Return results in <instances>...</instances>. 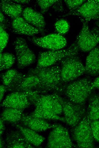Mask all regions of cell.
<instances>
[{"label":"cell","instance_id":"obj_5","mask_svg":"<svg viewBox=\"0 0 99 148\" xmlns=\"http://www.w3.org/2000/svg\"><path fill=\"white\" fill-rule=\"evenodd\" d=\"M60 61L61 76L64 83L73 81L85 72V67L77 55L67 56Z\"/></svg>","mask_w":99,"mask_h":148},{"label":"cell","instance_id":"obj_22","mask_svg":"<svg viewBox=\"0 0 99 148\" xmlns=\"http://www.w3.org/2000/svg\"><path fill=\"white\" fill-rule=\"evenodd\" d=\"M87 116L90 122L99 119V96L97 94L89 97Z\"/></svg>","mask_w":99,"mask_h":148},{"label":"cell","instance_id":"obj_13","mask_svg":"<svg viewBox=\"0 0 99 148\" xmlns=\"http://www.w3.org/2000/svg\"><path fill=\"white\" fill-rule=\"evenodd\" d=\"M30 104L27 96L23 92H13L6 97L1 106L5 108L24 110Z\"/></svg>","mask_w":99,"mask_h":148},{"label":"cell","instance_id":"obj_4","mask_svg":"<svg viewBox=\"0 0 99 148\" xmlns=\"http://www.w3.org/2000/svg\"><path fill=\"white\" fill-rule=\"evenodd\" d=\"M79 49L75 41L65 49L50 50L40 52L38 55L37 66L45 67L53 65L68 56L77 55Z\"/></svg>","mask_w":99,"mask_h":148},{"label":"cell","instance_id":"obj_37","mask_svg":"<svg viewBox=\"0 0 99 148\" xmlns=\"http://www.w3.org/2000/svg\"><path fill=\"white\" fill-rule=\"evenodd\" d=\"M0 148H3L4 147V142L2 138L1 137H0Z\"/></svg>","mask_w":99,"mask_h":148},{"label":"cell","instance_id":"obj_7","mask_svg":"<svg viewBox=\"0 0 99 148\" xmlns=\"http://www.w3.org/2000/svg\"><path fill=\"white\" fill-rule=\"evenodd\" d=\"M57 96L62 107L65 123L74 127L82 119L85 111L84 105L74 104L57 94Z\"/></svg>","mask_w":99,"mask_h":148},{"label":"cell","instance_id":"obj_30","mask_svg":"<svg viewBox=\"0 0 99 148\" xmlns=\"http://www.w3.org/2000/svg\"><path fill=\"white\" fill-rule=\"evenodd\" d=\"M90 126L94 139L99 142V120L90 122Z\"/></svg>","mask_w":99,"mask_h":148},{"label":"cell","instance_id":"obj_14","mask_svg":"<svg viewBox=\"0 0 99 148\" xmlns=\"http://www.w3.org/2000/svg\"><path fill=\"white\" fill-rule=\"evenodd\" d=\"M24 19L28 23L43 32L46 26L44 18L42 15L31 8H25L22 12Z\"/></svg>","mask_w":99,"mask_h":148},{"label":"cell","instance_id":"obj_6","mask_svg":"<svg viewBox=\"0 0 99 148\" xmlns=\"http://www.w3.org/2000/svg\"><path fill=\"white\" fill-rule=\"evenodd\" d=\"M90 122L86 115L74 127L72 130L73 138L79 147L91 148L94 147V139L91 130Z\"/></svg>","mask_w":99,"mask_h":148},{"label":"cell","instance_id":"obj_31","mask_svg":"<svg viewBox=\"0 0 99 148\" xmlns=\"http://www.w3.org/2000/svg\"><path fill=\"white\" fill-rule=\"evenodd\" d=\"M7 90V87L4 85H1L0 86V102L3 100V96L6 91Z\"/></svg>","mask_w":99,"mask_h":148},{"label":"cell","instance_id":"obj_9","mask_svg":"<svg viewBox=\"0 0 99 148\" xmlns=\"http://www.w3.org/2000/svg\"><path fill=\"white\" fill-rule=\"evenodd\" d=\"M13 45L16 57L17 66L19 69H23L34 63L36 57L32 51L29 48L24 38H16Z\"/></svg>","mask_w":99,"mask_h":148},{"label":"cell","instance_id":"obj_8","mask_svg":"<svg viewBox=\"0 0 99 148\" xmlns=\"http://www.w3.org/2000/svg\"><path fill=\"white\" fill-rule=\"evenodd\" d=\"M50 133L46 147L70 148L73 144L67 129L60 124H55Z\"/></svg>","mask_w":99,"mask_h":148},{"label":"cell","instance_id":"obj_35","mask_svg":"<svg viewBox=\"0 0 99 148\" xmlns=\"http://www.w3.org/2000/svg\"><path fill=\"white\" fill-rule=\"evenodd\" d=\"M13 1L14 2H16L18 3H22V4H27L29 3L30 2V0H13Z\"/></svg>","mask_w":99,"mask_h":148},{"label":"cell","instance_id":"obj_20","mask_svg":"<svg viewBox=\"0 0 99 148\" xmlns=\"http://www.w3.org/2000/svg\"><path fill=\"white\" fill-rule=\"evenodd\" d=\"M16 127L26 139L32 145L39 146L45 140L44 137L31 129L19 125H16Z\"/></svg>","mask_w":99,"mask_h":148},{"label":"cell","instance_id":"obj_23","mask_svg":"<svg viewBox=\"0 0 99 148\" xmlns=\"http://www.w3.org/2000/svg\"><path fill=\"white\" fill-rule=\"evenodd\" d=\"M24 110L10 108H6L1 115V118L3 121L16 123L20 120Z\"/></svg>","mask_w":99,"mask_h":148},{"label":"cell","instance_id":"obj_33","mask_svg":"<svg viewBox=\"0 0 99 148\" xmlns=\"http://www.w3.org/2000/svg\"><path fill=\"white\" fill-rule=\"evenodd\" d=\"M91 88L93 89L96 88L99 89V77H97L94 81L92 82Z\"/></svg>","mask_w":99,"mask_h":148},{"label":"cell","instance_id":"obj_38","mask_svg":"<svg viewBox=\"0 0 99 148\" xmlns=\"http://www.w3.org/2000/svg\"><path fill=\"white\" fill-rule=\"evenodd\" d=\"M96 26L99 28V20H97L95 23Z\"/></svg>","mask_w":99,"mask_h":148},{"label":"cell","instance_id":"obj_34","mask_svg":"<svg viewBox=\"0 0 99 148\" xmlns=\"http://www.w3.org/2000/svg\"><path fill=\"white\" fill-rule=\"evenodd\" d=\"M3 121L0 118V135H2V134L3 133L5 129V126L4 125Z\"/></svg>","mask_w":99,"mask_h":148},{"label":"cell","instance_id":"obj_19","mask_svg":"<svg viewBox=\"0 0 99 148\" xmlns=\"http://www.w3.org/2000/svg\"><path fill=\"white\" fill-rule=\"evenodd\" d=\"M0 7L3 13L13 19L20 17L23 11L20 4L13 1H1Z\"/></svg>","mask_w":99,"mask_h":148},{"label":"cell","instance_id":"obj_25","mask_svg":"<svg viewBox=\"0 0 99 148\" xmlns=\"http://www.w3.org/2000/svg\"><path fill=\"white\" fill-rule=\"evenodd\" d=\"M55 29L58 34L61 35L67 33L69 30L70 26L66 20L61 19L57 21L55 24Z\"/></svg>","mask_w":99,"mask_h":148},{"label":"cell","instance_id":"obj_12","mask_svg":"<svg viewBox=\"0 0 99 148\" xmlns=\"http://www.w3.org/2000/svg\"><path fill=\"white\" fill-rule=\"evenodd\" d=\"M80 19L82 23V26L76 41L79 50L84 52L90 51L99 42L90 30L88 22L82 18Z\"/></svg>","mask_w":99,"mask_h":148},{"label":"cell","instance_id":"obj_15","mask_svg":"<svg viewBox=\"0 0 99 148\" xmlns=\"http://www.w3.org/2000/svg\"><path fill=\"white\" fill-rule=\"evenodd\" d=\"M44 120L23 114L20 121L26 127L37 132L45 131L55 126V124H50Z\"/></svg>","mask_w":99,"mask_h":148},{"label":"cell","instance_id":"obj_17","mask_svg":"<svg viewBox=\"0 0 99 148\" xmlns=\"http://www.w3.org/2000/svg\"><path fill=\"white\" fill-rule=\"evenodd\" d=\"M5 140L8 148L34 147L26 139L19 130H13L8 133Z\"/></svg>","mask_w":99,"mask_h":148},{"label":"cell","instance_id":"obj_24","mask_svg":"<svg viewBox=\"0 0 99 148\" xmlns=\"http://www.w3.org/2000/svg\"><path fill=\"white\" fill-rule=\"evenodd\" d=\"M15 60V56L11 53H0V71L10 69L14 63Z\"/></svg>","mask_w":99,"mask_h":148},{"label":"cell","instance_id":"obj_21","mask_svg":"<svg viewBox=\"0 0 99 148\" xmlns=\"http://www.w3.org/2000/svg\"><path fill=\"white\" fill-rule=\"evenodd\" d=\"M40 83V80L36 76L28 74L25 76L19 85L13 92H23L28 90H35Z\"/></svg>","mask_w":99,"mask_h":148},{"label":"cell","instance_id":"obj_29","mask_svg":"<svg viewBox=\"0 0 99 148\" xmlns=\"http://www.w3.org/2000/svg\"><path fill=\"white\" fill-rule=\"evenodd\" d=\"M2 26H0V53L6 46L9 39L8 35L4 30Z\"/></svg>","mask_w":99,"mask_h":148},{"label":"cell","instance_id":"obj_28","mask_svg":"<svg viewBox=\"0 0 99 148\" xmlns=\"http://www.w3.org/2000/svg\"><path fill=\"white\" fill-rule=\"evenodd\" d=\"M86 0H65L64 2L70 11V12L74 11L79 8Z\"/></svg>","mask_w":99,"mask_h":148},{"label":"cell","instance_id":"obj_10","mask_svg":"<svg viewBox=\"0 0 99 148\" xmlns=\"http://www.w3.org/2000/svg\"><path fill=\"white\" fill-rule=\"evenodd\" d=\"M29 40L36 46L51 50L61 49L66 45L67 40L62 35L53 33L42 37H32Z\"/></svg>","mask_w":99,"mask_h":148},{"label":"cell","instance_id":"obj_1","mask_svg":"<svg viewBox=\"0 0 99 148\" xmlns=\"http://www.w3.org/2000/svg\"><path fill=\"white\" fill-rule=\"evenodd\" d=\"M25 93L30 103L35 106V110L30 116L65 123V118L59 116L63 113V109L56 93L42 95L34 90L27 91Z\"/></svg>","mask_w":99,"mask_h":148},{"label":"cell","instance_id":"obj_2","mask_svg":"<svg viewBox=\"0 0 99 148\" xmlns=\"http://www.w3.org/2000/svg\"><path fill=\"white\" fill-rule=\"evenodd\" d=\"M60 67L58 65L45 67H36L30 69L28 74L34 75L40 80L36 89L41 94L52 92H62L65 85L62 82L60 74Z\"/></svg>","mask_w":99,"mask_h":148},{"label":"cell","instance_id":"obj_11","mask_svg":"<svg viewBox=\"0 0 99 148\" xmlns=\"http://www.w3.org/2000/svg\"><path fill=\"white\" fill-rule=\"evenodd\" d=\"M77 16L88 22L99 20V0H88L77 10L69 12L65 16Z\"/></svg>","mask_w":99,"mask_h":148},{"label":"cell","instance_id":"obj_18","mask_svg":"<svg viewBox=\"0 0 99 148\" xmlns=\"http://www.w3.org/2000/svg\"><path fill=\"white\" fill-rule=\"evenodd\" d=\"M84 73L90 76L99 74V47H95L87 56Z\"/></svg>","mask_w":99,"mask_h":148},{"label":"cell","instance_id":"obj_36","mask_svg":"<svg viewBox=\"0 0 99 148\" xmlns=\"http://www.w3.org/2000/svg\"><path fill=\"white\" fill-rule=\"evenodd\" d=\"M0 21L1 23H2L5 20V17L4 16L3 14V13L1 11H0Z\"/></svg>","mask_w":99,"mask_h":148},{"label":"cell","instance_id":"obj_26","mask_svg":"<svg viewBox=\"0 0 99 148\" xmlns=\"http://www.w3.org/2000/svg\"><path fill=\"white\" fill-rule=\"evenodd\" d=\"M18 71L15 69H12L8 70L1 75V76L3 85L7 87L12 82Z\"/></svg>","mask_w":99,"mask_h":148},{"label":"cell","instance_id":"obj_27","mask_svg":"<svg viewBox=\"0 0 99 148\" xmlns=\"http://www.w3.org/2000/svg\"><path fill=\"white\" fill-rule=\"evenodd\" d=\"M58 0H37L42 13H44L48 10L51 6L55 4Z\"/></svg>","mask_w":99,"mask_h":148},{"label":"cell","instance_id":"obj_32","mask_svg":"<svg viewBox=\"0 0 99 148\" xmlns=\"http://www.w3.org/2000/svg\"><path fill=\"white\" fill-rule=\"evenodd\" d=\"M91 31L99 43V28L96 26L93 28Z\"/></svg>","mask_w":99,"mask_h":148},{"label":"cell","instance_id":"obj_16","mask_svg":"<svg viewBox=\"0 0 99 148\" xmlns=\"http://www.w3.org/2000/svg\"><path fill=\"white\" fill-rule=\"evenodd\" d=\"M12 26L13 31L17 34L31 36L40 32L20 16L13 19Z\"/></svg>","mask_w":99,"mask_h":148},{"label":"cell","instance_id":"obj_3","mask_svg":"<svg viewBox=\"0 0 99 148\" xmlns=\"http://www.w3.org/2000/svg\"><path fill=\"white\" fill-rule=\"evenodd\" d=\"M92 83L89 78L84 77L65 85L62 92L71 102L84 105L92 90Z\"/></svg>","mask_w":99,"mask_h":148}]
</instances>
